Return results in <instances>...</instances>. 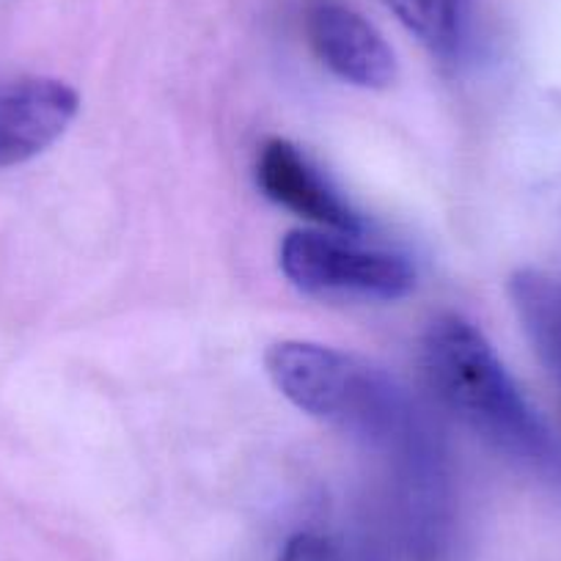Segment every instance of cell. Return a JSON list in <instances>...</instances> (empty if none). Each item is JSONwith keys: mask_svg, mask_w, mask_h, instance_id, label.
Segmentation results:
<instances>
[{"mask_svg": "<svg viewBox=\"0 0 561 561\" xmlns=\"http://www.w3.org/2000/svg\"><path fill=\"white\" fill-rule=\"evenodd\" d=\"M264 366L275 388L304 413L404 460L427 457L415 410L375 366L314 342L273 344Z\"/></svg>", "mask_w": 561, "mask_h": 561, "instance_id": "6da1fadb", "label": "cell"}, {"mask_svg": "<svg viewBox=\"0 0 561 561\" xmlns=\"http://www.w3.org/2000/svg\"><path fill=\"white\" fill-rule=\"evenodd\" d=\"M421 366L435 397L488 444L531 468L553 466L548 427L471 322L438 317L421 342Z\"/></svg>", "mask_w": 561, "mask_h": 561, "instance_id": "7a4b0ae2", "label": "cell"}, {"mask_svg": "<svg viewBox=\"0 0 561 561\" xmlns=\"http://www.w3.org/2000/svg\"><path fill=\"white\" fill-rule=\"evenodd\" d=\"M280 270L300 293L322 300H399L415 287L404 256L306 229L284 237Z\"/></svg>", "mask_w": 561, "mask_h": 561, "instance_id": "3957f363", "label": "cell"}, {"mask_svg": "<svg viewBox=\"0 0 561 561\" xmlns=\"http://www.w3.org/2000/svg\"><path fill=\"white\" fill-rule=\"evenodd\" d=\"M306 34L317 58L344 83L388 89L397 80V58L380 31L342 0H311Z\"/></svg>", "mask_w": 561, "mask_h": 561, "instance_id": "277c9868", "label": "cell"}, {"mask_svg": "<svg viewBox=\"0 0 561 561\" xmlns=\"http://www.w3.org/2000/svg\"><path fill=\"white\" fill-rule=\"evenodd\" d=\"M80 111V94L53 78L0 83V169L28 163L50 149Z\"/></svg>", "mask_w": 561, "mask_h": 561, "instance_id": "5b68a950", "label": "cell"}, {"mask_svg": "<svg viewBox=\"0 0 561 561\" xmlns=\"http://www.w3.org/2000/svg\"><path fill=\"white\" fill-rule=\"evenodd\" d=\"M256 182L270 202L280 204L289 213L328 226L339 234H360L358 213L328 185L325 176L311 165V160L295 144L284 138H270L256 160Z\"/></svg>", "mask_w": 561, "mask_h": 561, "instance_id": "8992f818", "label": "cell"}, {"mask_svg": "<svg viewBox=\"0 0 561 561\" xmlns=\"http://www.w3.org/2000/svg\"><path fill=\"white\" fill-rule=\"evenodd\" d=\"M510 298L561 404V275L517 270L510 278Z\"/></svg>", "mask_w": 561, "mask_h": 561, "instance_id": "52a82bcc", "label": "cell"}, {"mask_svg": "<svg viewBox=\"0 0 561 561\" xmlns=\"http://www.w3.org/2000/svg\"><path fill=\"white\" fill-rule=\"evenodd\" d=\"M399 23L433 56L455 61L468 36V0H386Z\"/></svg>", "mask_w": 561, "mask_h": 561, "instance_id": "ba28073f", "label": "cell"}, {"mask_svg": "<svg viewBox=\"0 0 561 561\" xmlns=\"http://www.w3.org/2000/svg\"><path fill=\"white\" fill-rule=\"evenodd\" d=\"M278 561H342V553L333 534L298 531L284 542Z\"/></svg>", "mask_w": 561, "mask_h": 561, "instance_id": "9c48e42d", "label": "cell"}]
</instances>
